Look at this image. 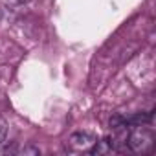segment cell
Masks as SVG:
<instances>
[{
    "label": "cell",
    "instance_id": "cell-1",
    "mask_svg": "<svg viewBox=\"0 0 156 156\" xmlns=\"http://www.w3.org/2000/svg\"><path fill=\"white\" fill-rule=\"evenodd\" d=\"M98 138L92 132H75L68 138V147L73 152H87L94 147Z\"/></svg>",
    "mask_w": 156,
    "mask_h": 156
},
{
    "label": "cell",
    "instance_id": "cell-2",
    "mask_svg": "<svg viewBox=\"0 0 156 156\" xmlns=\"http://www.w3.org/2000/svg\"><path fill=\"white\" fill-rule=\"evenodd\" d=\"M138 127H140V129L129 132L127 143H129V147H130L132 151L141 152V151H145V149L152 143V136H151V132H147L145 129H141V125H138Z\"/></svg>",
    "mask_w": 156,
    "mask_h": 156
},
{
    "label": "cell",
    "instance_id": "cell-3",
    "mask_svg": "<svg viewBox=\"0 0 156 156\" xmlns=\"http://www.w3.org/2000/svg\"><path fill=\"white\" fill-rule=\"evenodd\" d=\"M114 149V143L110 141V140H98L96 143H94V147L90 149V152L92 154H107V152H110Z\"/></svg>",
    "mask_w": 156,
    "mask_h": 156
},
{
    "label": "cell",
    "instance_id": "cell-4",
    "mask_svg": "<svg viewBox=\"0 0 156 156\" xmlns=\"http://www.w3.org/2000/svg\"><path fill=\"white\" fill-rule=\"evenodd\" d=\"M6 134H8V121L0 116V141H4Z\"/></svg>",
    "mask_w": 156,
    "mask_h": 156
},
{
    "label": "cell",
    "instance_id": "cell-5",
    "mask_svg": "<svg viewBox=\"0 0 156 156\" xmlns=\"http://www.w3.org/2000/svg\"><path fill=\"white\" fill-rule=\"evenodd\" d=\"M19 152H20V154H41V151H39L37 147H33V145H26V147H22Z\"/></svg>",
    "mask_w": 156,
    "mask_h": 156
},
{
    "label": "cell",
    "instance_id": "cell-6",
    "mask_svg": "<svg viewBox=\"0 0 156 156\" xmlns=\"http://www.w3.org/2000/svg\"><path fill=\"white\" fill-rule=\"evenodd\" d=\"M6 4H9V6H20V4H26V2H30V0H4Z\"/></svg>",
    "mask_w": 156,
    "mask_h": 156
},
{
    "label": "cell",
    "instance_id": "cell-7",
    "mask_svg": "<svg viewBox=\"0 0 156 156\" xmlns=\"http://www.w3.org/2000/svg\"><path fill=\"white\" fill-rule=\"evenodd\" d=\"M0 19H2V13H0Z\"/></svg>",
    "mask_w": 156,
    "mask_h": 156
}]
</instances>
